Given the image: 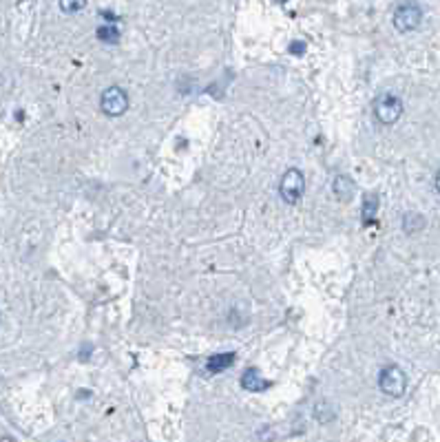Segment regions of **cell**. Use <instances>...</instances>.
I'll return each instance as SVG.
<instances>
[{
  "instance_id": "cell-4",
  "label": "cell",
  "mask_w": 440,
  "mask_h": 442,
  "mask_svg": "<svg viewBox=\"0 0 440 442\" xmlns=\"http://www.w3.org/2000/svg\"><path fill=\"white\" fill-rule=\"evenodd\" d=\"M100 107L111 118H120L129 109V93L120 86H109L104 89L102 98H100Z\"/></svg>"
},
{
  "instance_id": "cell-8",
  "label": "cell",
  "mask_w": 440,
  "mask_h": 442,
  "mask_svg": "<svg viewBox=\"0 0 440 442\" xmlns=\"http://www.w3.org/2000/svg\"><path fill=\"white\" fill-rule=\"evenodd\" d=\"M235 362V354H215V356H210L208 362H206V369L208 374H219L223 369H228V365H232Z\"/></svg>"
},
{
  "instance_id": "cell-12",
  "label": "cell",
  "mask_w": 440,
  "mask_h": 442,
  "mask_svg": "<svg viewBox=\"0 0 440 442\" xmlns=\"http://www.w3.org/2000/svg\"><path fill=\"white\" fill-rule=\"evenodd\" d=\"M290 51L295 53V55H303V53H306V42H303V40L297 42V40H295V42L290 44Z\"/></svg>"
},
{
  "instance_id": "cell-10",
  "label": "cell",
  "mask_w": 440,
  "mask_h": 442,
  "mask_svg": "<svg viewBox=\"0 0 440 442\" xmlns=\"http://www.w3.org/2000/svg\"><path fill=\"white\" fill-rule=\"evenodd\" d=\"M98 38L102 42H109V44H118L120 42V31H118V27H100L98 29Z\"/></svg>"
},
{
  "instance_id": "cell-9",
  "label": "cell",
  "mask_w": 440,
  "mask_h": 442,
  "mask_svg": "<svg viewBox=\"0 0 440 442\" xmlns=\"http://www.w3.org/2000/svg\"><path fill=\"white\" fill-rule=\"evenodd\" d=\"M376 210H378V195H376V192H372V195H367L365 201H363V223L365 225L374 223Z\"/></svg>"
},
{
  "instance_id": "cell-1",
  "label": "cell",
  "mask_w": 440,
  "mask_h": 442,
  "mask_svg": "<svg viewBox=\"0 0 440 442\" xmlns=\"http://www.w3.org/2000/svg\"><path fill=\"white\" fill-rule=\"evenodd\" d=\"M378 387L383 394L392 396V398H401L407 389V376L398 365H387L383 367L381 376H378Z\"/></svg>"
},
{
  "instance_id": "cell-14",
  "label": "cell",
  "mask_w": 440,
  "mask_h": 442,
  "mask_svg": "<svg viewBox=\"0 0 440 442\" xmlns=\"http://www.w3.org/2000/svg\"><path fill=\"white\" fill-rule=\"evenodd\" d=\"M3 442H14V440H11L9 436H5V438H3Z\"/></svg>"
},
{
  "instance_id": "cell-6",
  "label": "cell",
  "mask_w": 440,
  "mask_h": 442,
  "mask_svg": "<svg viewBox=\"0 0 440 442\" xmlns=\"http://www.w3.org/2000/svg\"><path fill=\"white\" fill-rule=\"evenodd\" d=\"M332 190H334V197H336L338 201L347 203V201H352V197H354L356 184H354V181L349 179L347 175H338V177H334V181H332Z\"/></svg>"
},
{
  "instance_id": "cell-11",
  "label": "cell",
  "mask_w": 440,
  "mask_h": 442,
  "mask_svg": "<svg viewBox=\"0 0 440 442\" xmlns=\"http://www.w3.org/2000/svg\"><path fill=\"white\" fill-rule=\"evenodd\" d=\"M86 7V3H60V9L62 11H80V9H84Z\"/></svg>"
},
{
  "instance_id": "cell-13",
  "label": "cell",
  "mask_w": 440,
  "mask_h": 442,
  "mask_svg": "<svg viewBox=\"0 0 440 442\" xmlns=\"http://www.w3.org/2000/svg\"><path fill=\"white\" fill-rule=\"evenodd\" d=\"M436 190H438V195H440V171H438V175H436Z\"/></svg>"
},
{
  "instance_id": "cell-3",
  "label": "cell",
  "mask_w": 440,
  "mask_h": 442,
  "mask_svg": "<svg viewBox=\"0 0 440 442\" xmlns=\"http://www.w3.org/2000/svg\"><path fill=\"white\" fill-rule=\"evenodd\" d=\"M423 20V9L416 3H403L394 11V27L401 33H410L414 29H419Z\"/></svg>"
},
{
  "instance_id": "cell-5",
  "label": "cell",
  "mask_w": 440,
  "mask_h": 442,
  "mask_svg": "<svg viewBox=\"0 0 440 442\" xmlns=\"http://www.w3.org/2000/svg\"><path fill=\"white\" fill-rule=\"evenodd\" d=\"M403 102L396 95H383L376 104H374V116L381 124H385V127H392V124H396L403 116Z\"/></svg>"
},
{
  "instance_id": "cell-7",
  "label": "cell",
  "mask_w": 440,
  "mask_h": 442,
  "mask_svg": "<svg viewBox=\"0 0 440 442\" xmlns=\"http://www.w3.org/2000/svg\"><path fill=\"white\" fill-rule=\"evenodd\" d=\"M241 387L248 389V392H266L270 387V380H266L262 374H259L257 367H250L244 371L241 376Z\"/></svg>"
},
{
  "instance_id": "cell-2",
  "label": "cell",
  "mask_w": 440,
  "mask_h": 442,
  "mask_svg": "<svg viewBox=\"0 0 440 442\" xmlns=\"http://www.w3.org/2000/svg\"><path fill=\"white\" fill-rule=\"evenodd\" d=\"M306 192V177L299 168H290L279 181V195L286 203H297Z\"/></svg>"
}]
</instances>
